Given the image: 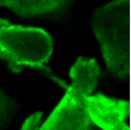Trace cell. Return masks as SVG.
<instances>
[{"label": "cell", "instance_id": "1", "mask_svg": "<svg viewBox=\"0 0 131 130\" xmlns=\"http://www.w3.org/2000/svg\"><path fill=\"white\" fill-rule=\"evenodd\" d=\"M53 48L52 38L45 30L15 25L0 18V58L9 70L13 73H19L26 68L41 70L64 89L67 84L46 67Z\"/></svg>", "mask_w": 131, "mask_h": 130}, {"label": "cell", "instance_id": "2", "mask_svg": "<svg viewBox=\"0 0 131 130\" xmlns=\"http://www.w3.org/2000/svg\"><path fill=\"white\" fill-rule=\"evenodd\" d=\"M125 2L111 3L96 12L92 29L110 71L125 80L128 75L127 33Z\"/></svg>", "mask_w": 131, "mask_h": 130}, {"label": "cell", "instance_id": "3", "mask_svg": "<svg viewBox=\"0 0 131 130\" xmlns=\"http://www.w3.org/2000/svg\"><path fill=\"white\" fill-rule=\"evenodd\" d=\"M64 97L38 130H100L92 121L87 98L95 86L80 77H73Z\"/></svg>", "mask_w": 131, "mask_h": 130}, {"label": "cell", "instance_id": "4", "mask_svg": "<svg viewBox=\"0 0 131 130\" xmlns=\"http://www.w3.org/2000/svg\"><path fill=\"white\" fill-rule=\"evenodd\" d=\"M68 3L64 1H0V7L20 16L37 18L58 15Z\"/></svg>", "mask_w": 131, "mask_h": 130}, {"label": "cell", "instance_id": "5", "mask_svg": "<svg viewBox=\"0 0 131 130\" xmlns=\"http://www.w3.org/2000/svg\"><path fill=\"white\" fill-rule=\"evenodd\" d=\"M16 101L0 87V130H8L18 111Z\"/></svg>", "mask_w": 131, "mask_h": 130}]
</instances>
